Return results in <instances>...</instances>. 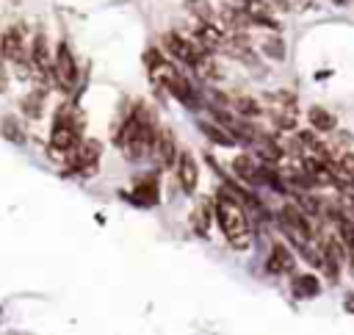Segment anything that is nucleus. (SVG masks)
<instances>
[{
  "instance_id": "5",
  "label": "nucleus",
  "mask_w": 354,
  "mask_h": 335,
  "mask_svg": "<svg viewBox=\"0 0 354 335\" xmlns=\"http://www.w3.org/2000/svg\"><path fill=\"white\" fill-rule=\"evenodd\" d=\"M163 50L171 55V61H180L191 69H196V64L210 53L196 36H183V33H166L163 36Z\"/></svg>"
},
{
  "instance_id": "21",
  "label": "nucleus",
  "mask_w": 354,
  "mask_h": 335,
  "mask_svg": "<svg viewBox=\"0 0 354 335\" xmlns=\"http://www.w3.org/2000/svg\"><path fill=\"white\" fill-rule=\"evenodd\" d=\"M39 102H41V91H33V94L25 100V114H28V116H39V114H41Z\"/></svg>"
},
{
  "instance_id": "20",
  "label": "nucleus",
  "mask_w": 354,
  "mask_h": 335,
  "mask_svg": "<svg viewBox=\"0 0 354 335\" xmlns=\"http://www.w3.org/2000/svg\"><path fill=\"white\" fill-rule=\"evenodd\" d=\"M232 108H235V114H241V116H257V114H260V105H257L252 97H235V100H232Z\"/></svg>"
},
{
  "instance_id": "22",
  "label": "nucleus",
  "mask_w": 354,
  "mask_h": 335,
  "mask_svg": "<svg viewBox=\"0 0 354 335\" xmlns=\"http://www.w3.org/2000/svg\"><path fill=\"white\" fill-rule=\"evenodd\" d=\"M266 53H268L271 58H277V61H279V58L285 55V47H282V39H268V42H266Z\"/></svg>"
},
{
  "instance_id": "6",
  "label": "nucleus",
  "mask_w": 354,
  "mask_h": 335,
  "mask_svg": "<svg viewBox=\"0 0 354 335\" xmlns=\"http://www.w3.org/2000/svg\"><path fill=\"white\" fill-rule=\"evenodd\" d=\"M97 158H100V144H97V141H80V144L72 150L69 174H94Z\"/></svg>"
},
{
  "instance_id": "9",
  "label": "nucleus",
  "mask_w": 354,
  "mask_h": 335,
  "mask_svg": "<svg viewBox=\"0 0 354 335\" xmlns=\"http://www.w3.org/2000/svg\"><path fill=\"white\" fill-rule=\"evenodd\" d=\"M149 155L158 161V166H160V169H169V166L177 161V144H174L171 130H166V127H160V130H158V136H155V144H152V152H149Z\"/></svg>"
},
{
  "instance_id": "17",
  "label": "nucleus",
  "mask_w": 354,
  "mask_h": 335,
  "mask_svg": "<svg viewBox=\"0 0 354 335\" xmlns=\"http://www.w3.org/2000/svg\"><path fill=\"white\" fill-rule=\"evenodd\" d=\"M310 125L315 127V130H335L337 127V119H335V114H329V111H324V108H310Z\"/></svg>"
},
{
  "instance_id": "25",
  "label": "nucleus",
  "mask_w": 354,
  "mask_h": 335,
  "mask_svg": "<svg viewBox=\"0 0 354 335\" xmlns=\"http://www.w3.org/2000/svg\"><path fill=\"white\" fill-rule=\"evenodd\" d=\"M3 58V55H0ZM6 89V69H3V61H0V91Z\"/></svg>"
},
{
  "instance_id": "1",
  "label": "nucleus",
  "mask_w": 354,
  "mask_h": 335,
  "mask_svg": "<svg viewBox=\"0 0 354 335\" xmlns=\"http://www.w3.org/2000/svg\"><path fill=\"white\" fill-rule=\"evenodd\" d=\"M155 136H158V127H155L149 111L138 105V108L127 116V122L122 125L116 141H119V147H122V152H124L127 161H141L144 155L152 152Z\"/></svg>"
},
{
  "instance_id": "23",
  "label": "nucleus",
  "mask_w": 354,
  "mask_h": 335,
  "mask_svg": "<svg viewBox=\"0 0 354 335\" xmlns=\"http://www.w3.org/2000/svg\"><path fill=\"white\" fill-rule=\"evenodd\" d=\"M3 133H6L11 141H22V133L17 130V119H6V122H3Z\"/></svg>"
},
{
  "instance_id": "12",
  "label": "nucleus",
  "mask_w": 354,
  "mask_h": 335,
  "mask_svg": "<svg viewBox=\"0 0 354 335\" xmlns=\"http://www.w3.org/2000/svg\"><path fill=\"white\" fill-rule=\"evenodd\" d=\"M241 8L252 17L254 25H268V28H277V19H274V8L266 3V0H241Z\"/></svg>"
},
{
  "instance_id": "19",
  "label": "nucleus",
  "mask_w": 354,
  "mask_h": 335,
  "mask_svg": "<svg viewBox=\"0 0 354 335\" xmlns=\"http://www.w3.org/2000/svg\"><path fill=\"white\" fill-rule=\"evenodd\" d=\"M318 291H321V285H318V280L310 277V274L293 280V293H296V296H315Z\"/></svg>"
},
{
  "instance_id": "14",
  "label": "nucleus",
  "mask_w": 354,
  "mask_h": 335,
  "mask_svg": "<svg viewBox=\"0 0 354 335\" xmlns=\"http://www.w3.org/2000/svg\"><path fill=\"white\" fill-rule=\"evenodd\" d=\"M133 199L138 205H155L158 202V180L155 177H144L136 188H133Z\"/></svg>"
},
{
  "instance_id": "18",
  "label": "nucleus",
  "mask_w": 354,
  "mask_h": 335,
  "mask_svg": "<svg viewBox=\"0 0 354 335\" xmlns=\"http://www.w3.org/2000/svg\"><path fill=\"white\" fill-rule=\"evenodd\" d=\"M185 8L191 11V17H196L199 22H216V8L207 0H185Z\"/></svg>"
},
{
  "instance_id": "4",
  "label": "nucleus",
  "mask_w": 354,
  "mask_h": 335,
  "mask_svg": "<svg viewBox=\"0 0 354 335\" xmlns=\"http://www.w3.org/2000/svg\"><path fill=\"white\" fill-rule=\"evenodd\" d=\"M77 144H80V116L72 114L69 108H61L53 122V130H50V150L72 155V150Z\"/></svg>"
},
{
  "instance_id": "16",
  "label": "nucleus",
  "mask_w": 354,
  "mask_h": 335,
  "mask_svg": "<svg viewBox=\"0 0 354 335\" xmlns=\"http://www.w3.org/2000/svg\"><path fill=\"white\" fill-rule=\"evenodd\" d=\"M232 169H235V174H238L241 180H246V183H257V180H260V166H254V161H252L249 155H238V158L232 161Z\"/></svg>"
},
{
  "instance_id": "15",
  "label": "nucleus",
  "mask_w": 354,
  "mask_h": 335,
  "mask_svg": "<svg viewBox=\"0 0 354 335\" xmlns=\"http://www.w3.org/2000/svg\"><path fill=\"white\" fill-rule=\"evenodd\" d=\"M202 127V133L210 138V141H216V144H224V147H232V144H238V138L224 127V125H213V122H202L199 125Z\"/></svg>"
},
{
  "instance_id": "7",
  "label": "nucleus",
  "mask_w": 354,
  "mask_h": 335,
  "mask_svg": "<svg viewBox=\"0 0 354 335\" xmlns=\"http://www.w3.org/2000/svg\"><path fill=\"white\" fill-rule=\"evenodd\" d=\"M53 75L55 80L61 83V89H72L75 80H77V66H75V58H72V50L61 42L58 50H55V64H53Z\"/></svg>"
},
{
  "instance_id": "2",
  "label": "nucleus",
  "mask_w": 354,
  "mask_h": 335,
  "mask_svg": "<svg viewBox=\"0 0 354 335\" xmlns=\"http://www.w3.org/2000/svg\"><path fill=\"white\" fill-rule=\"evenodd\" d=\"M216 221H218V227H221V233L232 249H249L252 246V230H249L246 208L230 191H221L216 197Z\"/></svg>"
},
{
  "instance_id": "8",
  "label": "nucleus",
  "mask_w": 354,
  "mask_h": 335,
  "mask_svg": "<svg viewBox=\"0 0 354 335\" xmlns=\"http://www.w3.org/2000/svg\"><path fill=\"white\" fill-rule=\"evenodd\" d=\"M0 55L11 64H22L25 61V39H22V28L11 25L8 30L0 33Z\"/></svg>"
},
{
  "instance_id": "27",
  "label": "nucleus",
  "mask_w": 354,
  "mask_h": 335,
  "mask_svg": "<svg viewBox=\"0 0 354 335\" xmlns=\"http://www.w3.org/2000/svg\"><path fill=\"white\" fill-rule=\"evenodd\" d=\"M335 3H348V0H335Z\"/></svg>"
},
{
  "instance_id": "13",
  "label": "nucleus",
  "mask_w": 354,
  "mask_h": 335,
  "mask_svg": "<svg viewBox=\"0 0 354 335\" xmlns=\"http://www.w3.org/2000/svg\"><path fill=\"white\" fill-rule=\"evenodd\" d=\"M266 269H268L271 274H285V271H290V269H293V255H290V249H288L285 244H274L271 252H268Z\"/></svg>"
},
{
  "instance_id": "11",
  "label": "nucleus",
  "mask_w": 354,
  "mask_h": 335,
  "mask_svg": "<svg viewBox=\"0 0 354 335\" xmlns=\"http://www.w3.org/2000/svg\"><path fill=\"white\" fill-rule=\"evenodd\" d=\"M53 64H55V55H50L47 50V39L39 33L30 44V66L39 72V75H53Z\"/></svg>"
},
{
  "instance_id": "3",
  "label": "nucleus",
  "mask_w": 354,
  "mask_h": 335,
  "mask_svg": "<svg viewBox=\"0 0 354 335\" xmlns=\"http://www.w3.org/2000/svg\"><path fill=\"white\" fill-rule=\"evenodd\" d=\"M144 58H147V66H149V75H152L155 86L166 89L169 94H174V97H177L180 102H185L188 108H199V100H196L194 86L180 75V69H177L171 61H166L160 53H152V50H149Z\"/></svg>"
},
{
  "instance_id": "10",
  "label": "nucleus",
  "mask_w": 354,
  "mask_h": 335,
  "mask_svg": "<svg viewBox=\"0 0 354 335\" xmlns=\"http://www.w3.org/2000/svg\"><path fill=\"white\" fill-rule=\"evenodd\" d=\"M177 183L185 194H194L196 191V183H199V166L194 161L191 152H180V161H177Z\"/></svg>"
},
{
  "instance_id": "26",
  "label": "nucleus",
  "mask_w": 354,
  "mask_h": 335,
  "mask_svg": "<svg viewBox=\"0 0 354 335\" xmlns=\"http://www.w3.org/2000/svg\"><path fill=\"white\" fill-rule=\"evenodd\" d=\"M348 310L354 313V296H348Z\"/></svg>"
},
{
  "instance_id": "24",
  "label": "nucleus",
  "mask_w": 354,
  "mask_h": 335,
  "mask_svg": "<svg viewBox=\"0 0 354 335\" xmlns=\"http://www.w3.org/2000/svg\"><path fill=\"white\" fill-rule=\"evenodd\" d=\"M194 227H196L202 235L207 233V208H202V210H196V213H194Z\"/></svg>"
}]
</instances>
